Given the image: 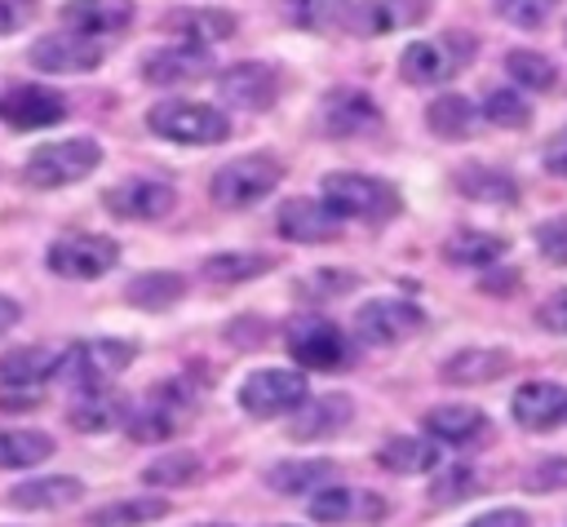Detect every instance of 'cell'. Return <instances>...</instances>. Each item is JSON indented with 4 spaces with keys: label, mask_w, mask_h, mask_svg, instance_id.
<instances>
[{
    "label": "cell",
    "mask_w": 567,
    "mask_h": 527,
    "mask_svg": "<svg viewBox=\"0 0 567 527\" xmlns=\"http://www.w3.org/2000/svg\"><path fill=\"white\" fill-rule=\"evenodd\" d=\"M319 199L332 208V217H346V221H385L399 213L394 186L368 173H328L319 182Z\"/></svg>",
    "instance_id": "6da1fadb"
},
{
    "label": "cell",
    "mask_w": 567,
    "mask_h": 527,
    "mask_svg": "<svg viewBox=\"0 0 567 527\" xmlns=\"http://www.w3.org/2000/svg\"><path fill=\"white\" fill-rule=\"evenodd\" d=\"M146 124L155 137L164 142H177V146H213V142H226L230 137V120L208 106V102H186V97H168V102H155L146 111Z\"/></svg>",
    "instance_id": "7a4b0ae2"
},
{
    "label": "cell",
    "mask_w": 567,
    "mask_h": 527,
    "mask_svg": "<svg viewBox=\"0 0 567 527\" xmlns=\"http://www.w3.org/2000/svg\"><path fill=\"white\" fill-rule=\"evenodd\" d=\"M97 164H102V146L93 137H66V142H49L31 151L22 164V182L35 190H58V186L84 182Z\"/></svg>",
    "instance_id": "3957f363"
},
{
    "label": "cell",
    "mask_w": 567,
    "mask_h": 527,
    "mask_svg": "<svg viewBox=\"0 0 567 527\" xmlns=\"http://www.w3.org/2000/svg\"><path fill=\"white\" fill-rule=\"evenodd\" d=\"M279 177H284V164H279L275 155L257 151V155L226 159V164L213 173L208 195H213V204H221V208H248V204H261V199L279 186Z\"/></svg>",
    "instance_id": "277c9868"
},
{
    "label": "cell",
    "mask_w": 567,
    "mask_h": 527,
    "mask_svg": "<svg viewBox=\"0 0 567 527\" xmlns=\"http://www.w3.org/2000/svg\"><path fill=\"white\" fill-rule=\"evenodd\" d=\"M44 261H49V270L58 279L84 283V279H102L120 261V244L106 239V235H93V230H71V235H62V239L49 244V257Z\"/></svg>",
    "instance_id": "5b68a950"
},
{
    "label": "cell",
    "mask_w": 567,
    "mask_h": 527,
    "mask_svg": "<svg viewBox=\"0 0 567 527\" xmlns=\"http://www.w3.org/2000/svg\"><path fill=\"white\" fill-rule=\"evenodd\" d=\"M137 359V345L124 337H89L80 345L66 350L62 372L80 385V390H102L111 376H120L128 363Z\"/></svg>",
    "instance_id": "8992f818"
},
{
    "label": "cell",
    "mask_w": 567,
    "mask_h": 527,
    "mask_svg": "<svg viewBox=\"0 0 567 527\" xmlns=\"http://www.w3.org/2000/svg\"><path fill=\"white\" fill-rule=\"evenodd\" d=\"M470 62V35H443V40H416L399 53V75L408 84L434 89L443 80H452L461 66Z\"/></svg>",
    "instance_id": "52a82bcc"
},
{
    "label": "cell",
    "mask_w": 567,
    "mask_h": 527,
    "mask_svg": "<svg viewBox=\"0 0 567 527\" xmlns=\"http://www.w3.org/2000/svg\"><path fill=\"white\" fill-rule=\"evenodd\" d=\"M306 399V376L292 372V368H257L248 372V381L239 385V407L257 421H270V416H284V412H297Z\"/></svg>",
    "instance_id": "ba28073f"
},
{
    "label": "cell",
    "mask_w": 567,
    "mask_h": 527,
    "mask_svg": "<svg viewBox=\"0 0 567 527\" xmlns=\"http://www.w3.org/2000/svg\"><path fill=\"white\" fill-rule=\"evenodd\" d=\"M421 328H425V310L412 301H399V297H372L354 310V332L368 345H394Z\"/></svg>",
    "instance_id": "9c48e42d"
},
{
    "label": "cell",
    "mask_w": 567,
    "mask_h": 527,
    "mask_svg": "<svg viewBox=\"0 0 567 527\" xmlns=\"http://www.w3.org/2000/svg\"><path fill=\"white\" fill-rule=\"evenodd\" d=\"M186 421H190V394H186V385L168 381V385L151 390V399L128 416V438L133 443H164Z\"/></svg>",
    "instance_id": "30bf717a"
},
{
    "label": "cell",
    "mask_w": 567,
    "mask_h": 527,
    "mask_svg": "<svg viewBox=\"0 0 567 527\" xmlns=\"http://www.w3.org/2000/svg\"><path fill=\"white\" fill-rule=\"evenodd\" d=\"M288 350L301 368H315V372H328L337 363H346V337L337 323L319 319V314H306V319H292L288 323Z\"/></svg>",
    "instance_id": "8fae6325"
},
{
    "label": "cell",
    "mask_w": 567,
    "mask_h": 527,
    "mask_svg": "<svg viewBox=\"0 0 567 527\" xmlns=\"http://www.w3.org/2000/svg\"><path fill=\"white\" fill-rule=\"evenodd\" d=\"M27 58H31V66H40L49 75H84V71H93L102 62V49L89 35L53 31V35H40Z\"/></svg>",
    "instance_id": "7c38bea8"
},
{
    "label": "cell",
    "mask_w": 567,
    "mask_h": 527,
    "mask_svg": "<svg viewBox=\"0 0 567 527\" xmlns=\"http://www.w3.org/2000/svg\"><path fill=\"white\" fill-rule=\"evenodd\" d=\"M102 204L124 217V221H155V217H168L173 204H177V190L168 182H151V177H128L120 186H111L102 195Z\"/></svg>",
    "instance_id": "4fadbf2b"
},
{
    "label": "cell",
    "mask_w": 567,
    "mask_h": 527,
    "mask_svg": "<svg viewBox=\"0 0 567 527\" xmlns=\"http://www.w3.org/2000/svg\"><path fill=\"white\" fill-rule=\"evenodd\" d=\"M66 115V97L44 89V84H13L4 97H0V120L18 133L27 128H49V124H62Z\"/></svg>",
    "instance_id": "5bb4252c"
},
{
    "label": "cell",
    "mask_w": 567,
    "mask_h": 527,
    "mask_svg": "<svg viewBox=\"0 0 567 527\" xmlns=\"http://www.w3.org/2000/svg\"><path fill=\"white\" fill-rule=\"evenodd\" d=\"M208 71H213V53L204 44H164V49H151L142 62V80L159 89L204 80Z\"/></svg>",
    "instance_id": "9a60e30c"
},
{
    "label": "cell",
    "mask_w": 567,
    "mask_h": 527,
    "mask_svg": "<svg viewBox=\"0 0 567 527\" xmlns=\"http://www.w3.org/2000/svg\"><path fill=\"white\" fill-rule=\"evenodd\" d=\"M217 89H221V97H226L230 106H239V111H266V106H275V97H279V75H275L266 62H235L230 71H221Z\"/></svg>",
    "instance_id": "2e32d148"
},
{
    "label": "cell",
    "mask_w": 567,
    "mask_h": 527,
    "mask_svg": "<svg viewBox=\"0 0 567 527\" xmlns=\"http://www.w3.org/2000/svg\"><path fill=\"white\" fill-rule=\"evenodd\" d=\"M377 106L368 93L359 89H332L323 102H319V124L328 137H359V133H372L377 128Z\"/></svg>",
    "instance_id": "e0dca14e"
},
{
    "label": "cell",
    "mask_w": 567,
    "mask_h": 527,
    "mask_svg": "<svg viewBox=\"0 0 567 527\" xmlns=\"http://www.w3.org/2000/svg\"><path fill=\"white\" fill-rule=\"evenodd\" d=\"M275 221H279V235L292 239V244H328V239H337L341 217H332V208L323 199L297 195V199H284Z\"/></svg>",
    "instance_id": "ac0fdd59"
},
{
    "label": "cell",
    "mask_w": 567,
    "mask_h": 527,
    "mask_svg": "<svg viewBox=\"0 0 567 527\" xmlns=\"http://www.w3.org/2000/svg\"><path fill=\"white\" fill-rule=\"evenodd\" d=\"M509 412L523 430H554L558 421H567V390L554 381H527L514 390Z\"/></svg>",
    "instance_id": "d6986e66"
},
{
    "label": "cell",
    "mask_w": 567,
    "mask_h": 527,
    "mask_svg": "<svg viewBox=\"0 0 567 527\" xmlns=\"http://www.w3.org/2000/svg\"><path fill=\"white\" fill-rule=\"evenodd\" d=\"M425 13H430V0H363L350 9L346 27H354L359 35H385V31L425 22Z\"/></svg>",
    "instance_id": "ffe728a7"
},
{
    "label": "cell",
    "mask_w": 567,
    "mask_h": 527,
    "mask_svg": "<svg viewBox=\"0 0 567 527\" xmlns=\"http://www.w3.org/2000/svg\"><path fill=\"white\" fill-rule=\"evenodd\" d=\"M62 359H66V350H58V345H18V350L0 354V381L13 390H35L53 372H62Z\"/></svg>",
    "instance_id": "44dd1931"
},
{
    "label": "cell",
    "mask_w": 567,
    "mask_h": 527,
    "mask_svg": "<svg viewBox=\"0 0 567 527\" xmlns=\"http://www.w3.org/2000/svg\"><path fill=\"white\" fill-rule=\"evenodd\" d=\"M62 18H66V31L97 40V35H115L128 27L133 0H66Z\"/></svg>",
    "instance_id": "7402d4cb"
},
{
    "label": "cell",
    "mask_w": 567,
    "mask_h": 527,
    "mask_svg": "<svg viewBox=\"0 0 567 527\" xmlns=\"http://www.w3.org/2000/svg\"><path fill=\"white\" fill-rule=\"evenodd\" d=\"M350 416H354V407H350L346 394L301 399V407H297L292 421H288V434H292V438H328V434H337Z\"/></svg>",
    "instance_id": "603a6c76"
},
{
    "label": "cell",
    "mask_w": 567,
    "mask_h": 527,
    "mask_svg": "<svg viewBox=\"0 0 567 527\" xmlns=\"http://www.w3.org/2000/svg\"><path fill=\"white\" fill-rule=\"evenodd\" d=\"M84 496V483L71 474H44V478H27L9 492V505L18 509H66Z\"/></svg>",
    "instance_id": "cb8c5ba5"
},
{
    "label": "cell",
    "mask_w": 567,
    "mask_h": 527,
    "mask_svg": "<svg viewBox=\"0 0 567 527\" xmlns=\"http://www.w3.org/2000/svg\"><path fill=\"white\" fill-rule=\"evenodd\" d=\"M509 354L505 350H492V345H474V350H461L443 363V381L452 385H483V381H496L509 372Z\"/></svg>",
    "instance_id": "d4e9b609"
},
{
    "label": "cell",
    "mask_w": 567,
    "mask_h": 527,
    "mask_svg": "<svg viewBox=\"0 0 567 527\" xmlns=\"http://www.w3.org/2000/svg\"><path fill=\"white\" fill-rule=\"evenodd\" d=\"M425 124H430V133L443 137V142H465V137H474V128H478V111H474L470 97H461V93H443V97L430 102Z\"/></svg>",
    "instance_id": "484cf974"
},
{
    "label": "cell",
    "mask_w": 567,
    "mask_h": 527,
    "mask_svg": "<svg viewBox=\"0 0 567 527\" xmlns=\"http://www.w3.org/2000/svg\"><path fill=\"white\" fill-rule=\"evenodd\" d=\"M456 190L465 199H478V204H518V182L501 168H487V164H465L456 168Z\"/></svg>",
    "instance_id": "4316f807"
},
{
    "label": "cell",
    "mask_w": 567,
    "mask_h": 527,
    "mask_svg": "<svg viewBox=\"0 0 567 527\" xmlns=\"http://www.w3.org/2000/svg\"><path fill=\"white\" fill-rule=\"evenodd\" d=\"M168 27L186 40V44H217L226 35H235V13L230 9H177L168 13Z\"/></svg>",
    "instance_id": "83f0119b"
},
{
    "label": "cell",
    "mask_w": 567,
    "mask_h": 527,
    "mask_svg": "<svg viewBox=\"0 0 567 527\" xmlns=\"http://www.w3.org/2000/svg\"><path fill=\"white\" fill-rule=\"evenodd\" d=\"M425 430L439 438V443H470L487 430V416L470 403H439L425 412Z\"/></svg>",
    "instance_id": "f1b7e54d"
},
{
    "label": "cell",
    "mask_w": 567,
    "mask_h": 527,
    "mask_svg": "<svg viewBox=\"0 0 567 527\" xmlns=\"http://www.w3.org/2000/svg\"><path fill=\"white\" fill-rule=\"evenodd\" d=\"M377 465L390 474H425L439 465V443L412 438V434H394L377 447Z\"/></svg>",
    "instance_id": "f546056e"
},
{
    "label": "cell",
    "mask_w": 567,
    "mask_h": 527,
    "mask_svg": "<svg viewBox=\"0 0 567 527\" xmlns=\"http://www.w3.org/2000/svg\"><path fill=\"white\" fill-rule=\"evenodd\" d=\"M359 509H368V518H381L385 514V500L377 496H363V492H350V487H328L310 500V518L315 523H350V518H363Z\"/></svg>",
    "instance_id": "4dcf8cb0"
},
{
    "label": "cell",
    "mask_w": 567,
    "mask_h": 527,
    "mask_svg": "<svg viewBox=\"0 0 567 527\" xmlns=\"http://www.w3.org/2000/svg\"><path fill=\"white\" fill-rule=\"evenodd\" d=\"M124 297L133 306H142V310H168V306H177L186 297V279L173 275V270H146V275L124 283Z\"/></svg>",
    "instance_id": "1f68e13d"
},
{
    "label": "cell",
    "mask_w": 567,
    "mask_h": 527,
    "mask_svg": "<svg viewBox=\"0 0 567 527\" xmlns=\"http://www.w3.org/2000/svg\"><path fill=\"white\" fill-rule=\"evenodd\" d=\"M124 399L120 394H111L106 385L102 390H84V399L80 403H71V412H66V421L75 425V430H84V434H102V430H111V425H120L124 421Z\"/></svg>",
    "instance_id": "d6a6232c"
},
{
    "label": "cell",
    "mask_w": 567,
    "mask_h": 527,
    "mask_svg": "<svg viewBox=\"0 0 567 527\" xmlns=\"http://www.w3.org/2000/svg\"><path fill=\"white\" fill-rule=\"evenodd\" d=\"M337 474V465L332 461H323V456H310V461H279V465H270L266 469V483L275 487V492H284V496H297V492H315L323 478H332Z\"/></svg>",
    "instance_id": "836d02e7"
},
{
    "label": "cell",
    "mask_w": 567,
    "mask_h": 527,
    "mask_svg": "<svg viewBox=\"0 0 567 527\" xmlns=\"http://www.w3.org/2000/svg\"><path fill=\"white\" fill-rule=\"evenodd\" d=\"M505 239L501 235H487V230H456L447 244H443V257L452 266H492L505 257Z\"/></svg>",
    "instance_id": "e575fe53"
},
{
    "label": "cell",
    "mask_w": 567,
    "mask_h": 527,
    "mask_svg": "<svg viewBox=\"0 0 567 527\" xmlns=\"http://www.w3.org/2000/svg\"><path fill=\"white\" fill-rule=\"evenodd\" d=\"M164 514H168L164 496H133V500H115L89 514V527H142V523H159Z\"/></svg>",
    "instance_id": "d590c367"
},
{
    "label": "cell",
    "mask_w": 567,
    "mask_h": 527,
    "mask_svg": "<svg viewBox=\"0 0 567 527\" xmlns=\"http://www.w3.org/2000/svg\"><path fill=\"white\" fill-rule=\"evenodd\" d=\"M53 456V438L40 430H0V469H31Z\"/></svg>",
    "instance_id": "8d00e7d4"
},
{
    "label": "cell",
    "mask_w": 567,
    "mask_h": 527,
    "mask_svg": "<svg viewBox=\"0 0 567 527\" xmlns=\"http://www.w3.org/2000/svg\"><path fill=\"white\" fill-rule=\"evenodd\" d=\"M505 71H509V80L518 89H532V93H549L558 84V66L536 49H509L505 53Z\"/></svg>",
    "instance_id": "74e56055"
},
{
    "label": "cell",
    "mask_w": 567,
    "mask_h": 527,
    "mask_svg": "<svg viewBox=\"0 0 567 527\" xmlns=\"http://www.w3.org/2000/svg\"><path fill=\"white\" fill-rule=\"evenodd\" d=\"M275 261L266 252H217L204 261V279L208 283H244V279H257L266 275Z\"/></svg>",
    "instance_id": "f35d334b"
},
{
    "label": "cell",
    "mask_w": 567,
    "mask_h": 527,
    "mask_svg": "<svg viewBox=\"0 0 567 527\" xmlns=\"http://www.w3.org/2000/svg\"><path fill=\"white\" fill-rule=\"evenodd\" d=\"M195 478H199V456L195 452H168V456H159L142 469L146 487H186Z\"/></svg>",
    "instance_id": "ab89813d"
},
{
    "label": "cell",
    "mask_w": 567,
    "mask_h": 527,
    "mask_svg": "<svg viewBox=\"0 0 567 527\" xmlns=\"http://www.w3.org/2000/svg\"><path fill=\"white\" fill-rule=\"evenodd\" d=\"M483 115H487V124H496V128H527L532 106H527V97H523L518 89H492V93L483 97Z\"/></svg>",
    "instance_id": "60d3db41"
},
{
    "label": "cell",
    "mask_w": 567,
    "mask_h": 527,
    "mask_svg": "<svg viewBox=\"0 0 567 527\" xmlns=\"http://www.w3.org/2000/svg\"><path fill=\"white\" fill-rule=\"evenodd\" d=\"M292 13L310 31H337L350 22V0H292Z\"/></svg>",
    "instance_id": "b9f144b4"
},
{
    "label": "cell",
    "mask_w": 567,
    "mask_h": 527,
    "mask_svg": "<svg viewBox=\"0 0 567 527\" xmlns=\"http://www.w3.org/2000/svg\"><path fill=\"white\" fill-rule=\"evenodd\" d=\"M496 13L509 22V27H523V31H536L545 27V18L558 9V0H492Z\"/></svg>",
    "instance_id": "7bdbcfd3"
},
{
    "label": "cell",
    "mask_w": 567,
    "mask_h": 527,
    "mask_svg": "<svg viewBox=\"0 0 567 527\" xmlns=\"http://www.w3.org/2000/svg\"><path fill=\"white\" fill-rule=\"evenodd\" d=\"M536 248L554 261V266H567V217H549L536 226Z\"/></svg>",
    "instance_id": "ee69618b"
},
{
    "label": "cell",
    "mask_w": 567,
    "mask_h": 527,
    "mask_svg": "<svg viewBox=\"0 0 567 527\" xmlns=\"http://www.w3.org/2000/svg\"><path fill=\"white\" fill-rule=\"evenodd\" d=\"M478 487V478H474V469H447L443 478H434V487H430V496L439 500V505H452V500H461V496H470Z\"/></svg>",
    "instance_id": "f6af8a7d"
},
{
    "label": "cell",
    "mask_w": 567,
    "mask_h": 527,
    "mask_svg": "<svg viewBox=\"0 0 567 527\" xmlns=\"http://www.w3.org/2000/svg\"><path fill=\"white\" fill-rule=\"evenodd\" d=\"M527 487H532V492H554V487H567V456H554V461L532 465Z\"/></svg>",
    "instance_id": "bcb514c9"
},
{
    "label": "cell",
    "mask_w": 567,
    "mask_h": 527,
    "mask_svg": "<svg viewBox=\"0 0 567 527\" xmlns=\"http://www.w3.org/2000/svg\"><path fill=\"white\" fill-rule=\"evenodd\" d=\"M536 323L549 328V332H563V337H567V288H558V292H549V297L540 301Z\"/></svg>",
    "instance_id": "7dc6e473"
},
{
    "label": "cell",
    "mask_w": 567,
    "mask_h": 527,
    "mask_svg": "<svg viewBox=\"0 0 567 527\" xmlns=\"http://www.w3.org/2000/svg\"><path fill=\"white\" fill-rule=\"evenodd\" d=\"M540 164H545V173H554V177H567V128H563V133H554V137L545 142V151H540Z\"/></svg>",
    "instance_id": "c3c4849f"
},
{
    "label": "cell",
    "mask_w": 567,
    "mask_h": 527,
    "mask_svg": "<svg viewBox=\"0 0 567 527\" xmlns=\"http://www.w3.org/2000/svg\"><path fill=\"white\" fill-rule=\"evenodd\" d=\"M35 13V0H0V35L18 31Z\"/></svg>",
    "instance_id": "681fc988"
},
{
    "label": "cell",
    "mask_w": 567,
    "mask_h": 527,
    "mask_svg": "<svg viewBox=\"0 0 567 527\" xmlns=\"http://www.w3.org/2000/svg\"><path fill=\"white\" fill-rule=\"evenodd\" d=\"M470 527H532L523 509H492V514H478Z\"/></svg>",
    "instance_id": "f907efd6"
},
{
    "label": "cell",
    "mask_w": 567,
    "mask_h": 527,
    "mask_svg": "<svg viewBox=\"0 0 567 527\" xmlns=\"http://www.w3.org/2000/svg\"><path fill=\"white\" fill-rule=\"evenodd\" d=\"M18 319H22V306L13 297H0V332H9Z\"/></svg>",
    "instance_id": "816d5d0a"
},
{
    "label": "cell",
    "mask_w": 567,
    "mask_h": 527,
    "mask_svg": "<svg viewBox=\"0 0 567 527\" xmlns=\"http://www.w3.org/2000/svg\"><path fill=\"white\" fill-rule=\"evenodd\" d=\"M199 527H230V523H199Z\"/></svg>",
    "instance_id": "f5cc1de1"
},
{
    "label": "cell",
    "mask_w": 567,
    "mask_h": 527,
    "mask_svg": "<svg viewBox=\"0 0 567 527\" xmlns=\"http://www.w3.org/2000/svg\"><path fill=\"white\" fill-rule=\"evenodd\" d=\"M563 35H567V31H563Z\"/></svg>",
    "instance_id": "db71d44e"
}]
</instances>
